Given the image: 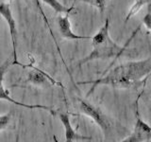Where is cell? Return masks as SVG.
I'll use <instances>...</instances> for the list:
<instances>
[{
    "label": "cell",
    "instance_id": "11",
    "mask_svg": "<svg viewBox=\"0 0 151 142\" xmlns=\"http://www.w3.org/2000/svg\"><path fill=\"white\" fill-rule=\"evenodd\" d=\"M150 1H151V0H150ZM148 2H149L148 0H135L134 4L130 7L129 11V12H127V16L125 18V23H127L132 16L135 15L136 13H138L140 12V9L144 7V5L145 3H148Z\"/></svg>",
    "mask_w": 151,
    "mask_h": 142
},
{
    "label": "cell",
    "instance_id": "14",
    "mask_svg": "<svg viewBox=\"0 0 151 142\" xmlns=\"http://www.w3.org/2000/svg\"><path fill=\"white\" fill-rule=\"evenodd\" d=\"M11 120H12L11 114H6V115L0 116V132L5 130L9 126Z\"/></svg>",
    "mask_w": 151,
    "mask_h": 142
},
{
    "label": "cell",
    "instance_id": "10",
    "mask_svg": "<svg viewBox=\"0 0 151 142\" xmlns=\"http://www.w3.org/2000/svg\"><path fill=\"white\" fill-rule=\"evenodd\" d=\"M42 3H45L46 5H48L49 7H51L54 9L56 13H67L71 12L74 9V4L71 7H65L64 5L61 4L59 0H40Z\"/></svg>",
    "mask_w": 151,
    "mask_h": 142
},
{
    "label": "cell",
    "instance_id": "1",
    "mask_svg": "<svg viewBox=\"0 0 151 142\" xmlns=\"http://www.w3.org/2000/svg\"><path fill=\"white\" fill-rule=\"evenodd\" d=\"M150 74L151 57L145 60L121 64L111 70L105 71L104 75L100 78L86 82H78L77 84H92L86 94V98H88L99 85H108L118 89H129L138 86L143 82L144 78Z\"/></svg>",
    "mask_w": 151,
    "mask_h": 142
},
{
    "label": "cell",
    "instance_id": "9",
    "mask_svg": "<svg viewBox=\"0 0 151 142\" xmlns=\"http://www.w3.org/2000/svg\"><path fill=\"white\" fill-rule=\"evenodd\" d=\"M58 117L64 128V137L66 142L75 141H93L92 136H86L78 134L77 130L74 129L71 124L70 116L68 113H59Z\"/></svg>",
    "mask_w": 151,
    "mask_h": 142
},
{
    "label": "cell",
    "instance_id": "12",
    "mask_svg": "<svg viewBox=\"0 0 151 142\" xmlns=\"http://www.w3.org/2000/svg\"><path fill=\"white\" fill-rule=\"evenodd\" d=\"M77 1L91 5V6L96 8L101 13H103L105 12V9L107 7L109 0H74V2H77Z\"/></svg>",
    "mask_w": 151,
    "mask_h": 142
},
{
    "label": "cell",
    "instance_id": "6",
    "mask_svg": "<svg viewBox=\"0 0 151 142\" xmlns=\"http://www.w3.org/2000/svg\"><path fill=\"white\" fill-rule=\"evenodd\" d=\"M24 67H29L30 70L27 72V79L25 80V83L31 84L33 86H38L42 88H47L53 85H58V86L63 88V84L57 82V80L52 78L49 74H47L45 72L44 70L40 69L39 67H37L33 64H23Z\"/></svg>",
    "mask_w": 151,
    "mask_h": 142
},
{
    "label": "cell",
    "instance_id": "5",
    "mask_svg": "<svg viewBox=\"0 0 151 142\" xmlns=\"http://www.w3.org/2000/svg\"><path fill=\"white\" fill-rule=\"evenodd\" d=\"M11 65H12V60L9 61L7 60L6 62L0 65V99H4V101H9L12 104H15L17 106H20L23 108H27V109H41V110H45L46 112L50 113L52 116H55L57 112L53 109L52 106H46V105H41V104H27V103H23L20 101H15L14 99H12L11 96H9V93L8 90H6L4 88V85H3V80H4V77L6 73L8 72L9 67Z\"/></svg>",
    "mask_w": 151,
    "mask_h": 142
},
{
    "label": "cell",
    "instance_id": "4",
    "mask_svg": "<svg viewBox=\"0 0 151 142\" xmlns=\"http://www.w3.org/2000/svg\"><path fill=\"white\" fill-rule=\"evenodd\" d=\"M12 0H0V16H2L5 20L7 21L9 26V34H11L12 39V65H21L23 64L19 63L17 59V28H16V22L14 20L12 11L11 8Z\"/></svg>",
    "mask_w": 151,
    "mask_h": 142
},
{
    "label": "cell",
    "instance_id": "7",
    "mask_svg": "<svg viewBox=\"0 0 151 142\" xmlns=\"http://www.w3.org/2000/svg\"><path fill=\"white\" fill-rule=\"evenodd\" d=\"M142 96V93L139 94L136 99V121L134 129L131 134L127 136L125 139H122V142H149L151 141V126L148 123L145 122L140 117L139 113V99Z\"/></svg>",
    "mask_w": 151,
    "mask_h": 142
},
{
    "label": "cell",
    "instance_id": "8",
    "mask_svg": "<svg viewBox=\"0 0 151 142\" xmlns=\"http://www.w3.org/2000/svg\"><path fill=\"white\" fill-rule=\"evenodd\" d=\"M57 25H58L59 32L60 36L65 40L69 41H77V40H91V36H82L78 35L73 32L71 28V22L69 19V12L67 13H60L57 18Z\"/></svg>",
    "mask_w": 151,
    "mask_h": 142
},
{
    "label": "cell",
    "instance_id": "3",
    "mask_svg": "<svg viewBox=\"0 0 151 142\" xmlns=\"http://www.w3.org/2000/svg\"><path fill=\"white\" fill-rule=\"evenodd\" d=\"M77 102L80 114L91 117L94 121V123H96L100 127V129L106 136L111 128V122L109 117L101 110V108L93 105V103L88 101L87 99L77 98Z\"/></svg>",
    "mask_w": 151,
    "mask_h": 142
},
{
    "label": "cell",
    "instance_id": "2",
    "mask_svg": "<svg viewBox=\"0 0 151 142\" xmlns=\"http://www.w3.org/2000/svg\"><path fill=\"white\" fill-rule=\"evenodd\" d=\"M141 26H142V24L136 28V30L133 31L132 35L130 36L129 39L127 40L126 44L123 46H121L118 44H116V43L111 38L110 21H109V18H107L105 23H104V25L100 28V30L96 33V35H93L91 38L92 46H93L92 51L90 52V54H88L86 57H84L83 59L79 60L78 62V66L79 67V66H81L93 60H106V59H111V58H113V62H112V64H113L123 54V52L126 50L127 46L129 45V43L134 38L136 33L140 30Z\"/></svg>",
    "mask_w": 151,
    "mask_h": 142
},
{
    "label": "cell",
    "instance_id": "13",
    "mask_svg": "<svg viewBox=\"0 0 151 142\" xmlns=\"http://www.w3.org/2000/svg\"><path fill=\"white\" fill-rule=\"evenodd\" d=\"M142 25H144L148 30L151 31V1L148 2L147 12L145 13L144 18L142 19Z\"/></svg>",
    "mask_w": 151,
    "mask_h": 142
}]
</instances>
